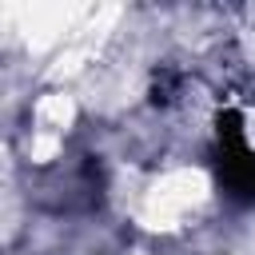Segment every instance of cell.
Returning <instances> with one entry per match:
<instances>
[{"mask_svg":"<svg viewBox=\"0 0 255 255\" xmlns=\"http://www.w3.org/2000/svg\"><path fill=\"white\" fill-rule=\"evenodd\" d=\"M219 167L239 195L255 199V92L219 112Z\"/></svg>","mask_w":255,"mask_h":255,"instance_id":"obj_1","label":"cell"}]
</instances>
